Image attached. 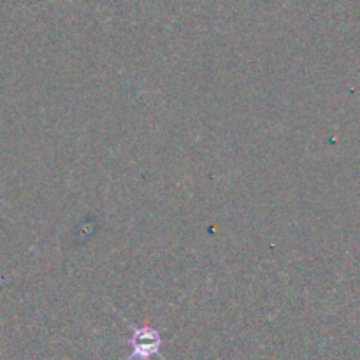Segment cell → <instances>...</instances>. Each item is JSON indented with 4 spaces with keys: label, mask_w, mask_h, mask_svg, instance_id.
<instances>
[{
    "label": "cell",
    "mask_w": 360,
    "mask_h": 360,
    "mask_svg": "<svg viewBox=\"0 0 360 360\" xmlns=\"http://www.w3.org/2000/svg\"><path fill=\"white\" fill-rule=\"evenodd\" d=\"M130 345H132V354L127 360H148L160 350V333L153 327H141V329L134 330Z\"/></svg>",
    "instance_id": "obj_1"
}]
</instances>
